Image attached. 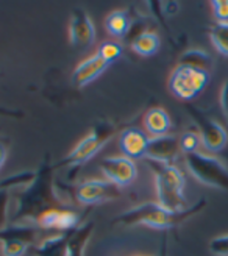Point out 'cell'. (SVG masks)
Listing matches in <instances>:
<instances>
[{"label": "cell", "mask_w": 228, "mask_h": 256, "mask_svg": "<svg viewBox=\"0 0 228 256\" xmlns=\"http://www.w3.org/2000/svg\"><path fill=\"white\" fill-rule=\"evenodd\" d=\"M5 160H6V147L2 142H0V169H2Z\"/></svg>", "instance_id": "29"}, {"label": "cell", "mask_w": 228, "mask_h": 256, "mask_svg": "<svg viewBox=\"0 0 228 256\" xmlns=\"http://www.w3.org/2000/svg\"><path fill=\"white\" fill-rule=\"evenodd\" d=\"M69 40L72 46L88 47L96 40V28L83 8H74L69 22Z\"/></svg>", "instance_id": "10"}, {"label": "cell", "mask_w": 228, "mask_h": 256, "mask_svg": "<svg viewBox=\"0 0 228 256\" xmlns=\"http://www.w3.org/2000/svg\"><path fill=\"white\" fill-rule=\"evenodd\" d=\"M92 233H94L92 222H84L75 230H72V232H69L66 256H84L86 246H88V242H90Z\"/></svg>", "instance_id": "16"}, {"label": "cell", "mask_w": 228, "mask_h": 256, "mask_svg": "<svg viewBox=\"0 0 228 256\" xmlns=\"http://www.w3.org/2000/svg\"><path fill=\"white\" fill-rule=\"evenodd\" d=\"M110 64L100 56L98 54L91 55L90 58L83 60L75 70L72 72V83L77 88H83L86 84L92 83L97 76H100Z\"/></svg>", "instance_id": "14"}, {"label": "cell", "mask_w": 228, "mask_h": 256, "mask_svg": "<svg viewBox=\"0 0 228 256\" xmlns=\"http://www.w3.org/2000/svg\"><path fill=\"white\" fill-rule=\"evenodd\" d=\"M160 46H161L160 36L154 32H144L130 42V47H132L133 52L141 55V56L155 55L158 52Z\"/></svg>", "instance_id": "19"}, {"label": "cell", "mask_w": 228, "mask_h": 256, "mask_svg": "<svg viewBox=\"0 0 228 256\" xmlns=\"http://www.w3.org/2000/svg\"><path fill=\"white\" fill-rule=\"evenodd\" d=\"M69 233H60L50 238H44L40 244L33 247L34 256H66Z\"/></svg>", "instance_id": "18"}, {"label": "cell", "mask_w": 228, "mask_h": 256, "mask_svg": "<svg viewBox=\"0 0 228 256\" xmlns=\"http://www.w3.org/2000/svg\"><path fill=\"white\" fill-rule=\"evenodd\" d=\"M80 217L75 211L68 208H55L46 211L40 219L36 220V225L42 230H56L61 233H69L78 226Z\"/></svg>", "instance_id": "13"}, {"label": "cell", "mask_w": 228, "mask_h": 256, "mask_svg": "<svg viewBox=\"0 0 228 256\" xmlns=\"http://www.w3.org/2000/svg\"><path fill=\"white\" fill-rule=\"evenodd\" d=\"M189 116L192 118L194 124L197 125L198 136L202 139V144L210 152H220L225 148L228 144V133L225 128L212 118H210L208 114H205L202 110L192 106V105H186Z\"/></svg>", "instance_id": "7"}, {"label": "cell", "mask_w": 228, "mask_h": 256, "mask_svg": "<svg viewBox=\"0 0 228 256\" xmlns=\"http://www.w3.org/2000/svg\"><path fill=\"white\" fill-rule=\"evenodd\" d=\"M100 170L106 180L119 188L132 184L138 176L136 162L128 156H110L100 162Z\"/></svg>", "instance_id": "9"}, {"label": "cell", "mask_w": 228, "mask_h": 256, "mask_svg": "<svg viewBox=\"0 0 228 256\" xmlns=\"http://www.w3.org/2000/svg\"><path fill=\"white\" fill-rule=\"evenodd\" d=\"M220 106L225 112V116L228 118V80L222 84L220 89Z\"/></svg>", "instance_id": "28"}, {"label": "cell", "mask_w": 228, "mask_h": 256, "mask_svg": "<svg viewBox=\"0 0 228 256\" xmlns=\"http://www.w3.org/2000/svg\"><path fill=\"white\" fill-rule=\"evenodd\" d=\"M147 166L155 174V186L158 203L172 212L186 210L184 198V176L174 164H166L146 158Z\"/></svg>", "instance_id": "3"}, {"label": "cell", "mask_w": 228, "mask_h": 256, "mask_svg": "<svg viewBox=\"0 0 228 256\" xmlns=\"http://www.w3.org/2000/svg\"><path fill=\"white\" fill-rule=\"evenodd\" d=\"M210 38L214 48L222 55H228V22H218L210 30Z\"/></svg>", "instance_id": "22"}, {"label": "cell", "mask_w": 228, "mask_h": 256, "mask_svg": "<svg viewBox=\"0 0 228 256\" xmlns=\"http://www.w3.org/2000/svg\"><path fill=\"white\" fill-rule=\"evenodd\" d=\"M208 80H210V74L205 70H197L186 66H176V69L170 74L169 88L175 97L189 102L204 91Z\"/></svg>", "instance_id": "6"}, {"label": "cell", "mask_w": 228, "mask_h": 256, "mask_svg": "<svg viewBox=\"0 0 228 256\" xmlns=\"http://www.w3.org/2000/svg\"><path fill=\"white\" fill-rule=\"evenodd\" d=\"M41 230L36 224H10L0 230V242H16L28 248L36 247L41 239Z\"/></svg>", "instance_id": "12"}, {"label": "cell", "mask_w": 228, "mask_h": 256, "mask_svg": "<svg viewBox=\"0 0 228 256\" xmlns=\"http://www.w3.org/2000/svg\"><path fill=\"white\" fill-rule=\"evenodd\" d=\"M184 162L189 174L202 184L228 190V168L224 161L197 150L184 153Z\"/></svg>", "instance_id": "5"}, {"label": "cell", "mask_w": 228, "mask_h": 256, "mask_svg": "<svg viewBox=\"0 0 228 256\" xmlns=\"http://www.w3.org/2000/svg\"><path fill=\"white\" fill-rule=\"evenodd\" d=\"M206 206V200L202 198L192 206L186 208L184 211L180 212H172L162 208L158 202H147L142 204L125 211L119 214L116 219L112 220L114 225H124V226H148L155 230H169L180 226L183 222H186L189 217L200 212Z\"/></svg>", "instance_id": "2"}, {"label": "cell", "mask_w": 228, "mask_h": 256, "mask_svg": "<svg viewBox=\"0 0 228 256\" xmlns=\"http://www.w3.org/2000/svg\"><path fill=\"white\" fill-rule=\"evenodd\" d=\"M10 204H11V190L0 189V230H4L10 222Z\"/></svg>", "instance_id": "23"}, {"label": "cell", "mask_w": 228, "mask_h": 256, "mask_svg": "<svg viewBox=\"0 0 228 256\" xmlns=\"http://www.w3.org/2000/svg\"><path fill=\"white\" fill-rule=\"evenodd\" d=\"M208 248L214 256H228V234L212 238Z\"/></svg>", "instance_id": "26"}, {"label": "cell", "mask_w": 228, "mask_h": 256, "mask_svg": "<svg viewBox=\"0 0 228 256\" xmlns=\"http://www.w3.org/2000/svg\"><path fill=\"white\" fill-rule=\"evenodd\" d=\"M54 170L55 168L50 162H42L34 180L14 197L16 206L10 216L11 224H36L46 211L66 208L55 189Z\"/></svg>", "instance_id": "1"}, {"label": "cell", "mask_w": 228, "mask_h": 256, "mask_svg": "<svg viewBox=\"0 0 228 256\" xmlns=\"http://www.w3.org/2000/svg\"><path fill=\"white\" fill-rule=\"evenodd\" d=\"M97 54L110 64L112 61H116L122 55V47L119 44H116V42L108 41V42H104L102 46L98 47V52Z\"/></svg>", "instance_id": "24"}, {"label": "cell", "mask_w": 228, "mask_h": 256, "mask_svg": "<svg viewBox=\"0 0 228 256\" xmlns=\"http://www.w3.org/2000/svg\"><path fill=\"white\" fill-rule=\"evenodd\" d=\"M105 27H106V32L110 34L116 36V38L126 36V33H128V30H130L128 14L122 10H116V11L110 12L105 19Z\"/></svg>", "instance_id": "21"}, {"label": "cell", "mask_w": 228, "mask_h": 256, "mask_svg": "<svg viewBox=\"0 0 228 256\" xmlns=\"http://www.w3.org/2000/svg\"><path fill=\"white\" fill-rule=\"evenodd\" d=\"M211 62H212V60L206 52L198 50V48H192V50H186V52L180 56L178 66H186V68H191V69L208 72Z\"/></svg>", "instance_id": "20"}, {"label": "cell", "mask_w": 228, "mask_h": 256, "mask_svg": "<svg viewBox=\"0 0 228 256\" xmlns=\"http://www.w3.org/2000/svg\"><path fill=\"white\" fill-rule=\"evenodd\" d=\"M122 196V189L108 180L91 178L75 188V198L82 204H97L116 200Z\"/></svg>", "instance_id": "8"}, {"label": "cell", "mask_w": 228, "mask_h": 256, "mask_svg": "<svg viewBox=\"0 0 228 256\" xmlns=\"http://www.w3.org/2000/svg\"><path fill=\"white\" fill-rule=\"evenodd\" d=\"M116 132H118V126L112 122H108V120L98 122L97 125H94L91 133L88 136H84L64 158H62L61 161H58V164L54 166V168L55 169H58V168H77V166H82L83 162L90 161L92 156H96L97 153L104 148V146L114 134H116Z\"/></svg>", "instance_id": "4"}, {"label": "cell", "mask_w": 228, "mask_h": 256, "mask_svg": "<svg viewBox=\"0 0 228 256\" xmlns=\"http://www.w3.org/2000/svg\"><path fill=\"white\" fill-rule=\"evenodd\" d=\"M202 144V139L198 136V133L194 132H186L180 136V146H182V152L183 153H191V152H197L198 147Z\"/></svg>", "instance_id": "25"}, {"label": "cell", "mask_w": 228, "mask_h": 256, "mask_svg": "<svg viewBox=\"0 0 228 256\" xmlns=\"http://www.w3.org/2000/svg\"><path fill=\"white\" fill-rule=\"evenodd\" d=\"M148 136L138 130V128H126L120 134V148L124 152V156H128L130 160L146 158L148 148Z\"/></svg>", "instance_id": "15"}, {"label": "cell", "mask_w": 228, "mask_h": 256, "mask_svg": "<svg viewBox=\"0 0 228 256\" xmlns=\"http://www.w3.org/2000/svg\"><path fill=\"white\" fill-rule=\"evenodd\" d=\"M211 6L219 22H228V0H216L211 2Z\"/></svg>", "instance_id": "27"}, {"label": "cell", "mask_w": 228, "mask_h": 256, "mask_svg": "<svg viewBox=\"0 0 228 256\" xmlns=\"http://www.w3.org/2000/svg\"><path fill=\"white\" fill-rule=\"evenodd\" d=\"M144 126H146V130L152 134V138L164 136V134L169 133L170 126H172V120H170L166 110L156 106V108H150L146 112Z\"/></svg>", "instance_id": "17"}, {"label": "cell", "mask_w": 228, "mask_h": 256, "mask_svg": "<svg viewBox=\"0 0 228 256\" xmlns=\"http://www.w3.org/2000/svg\"><path fill=\"white\" fill-rule=\"evenodd\" d=\"M180 153H182L180 138L174 134H164V136L148 139V148L146 158L166 162V164H174V161L178 158Z\"/></svg>", "instance_id": "11"}, {"label": "cell", "mask_w": 228, "mask_h": 256, "mask_svg": "<svg viewBox=\"0 0 228 256\" xmlns=\"http://www.w3.org/2000/svg\"><path fill=\"white\" fill-rule=\"evenodd\" d=\"M164 8H166V12H168V14H174V12L176 11V10H178V5H176V4H166V5H164Z\"/></svg>", "instance_id": "30"}]
</instances>
